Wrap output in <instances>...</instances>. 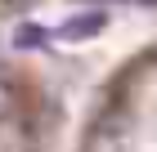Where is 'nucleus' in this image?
I'll return each mask as SVG.
<instances>
[{
	"label": "nucleus",
	"instance_id": "2",
	"mask_svg": "<svg viewBox=\"0 0 157 152\" xmlns=\"http://www.w3.org/2000/svg\"><path fill=\"white\" fill-rule=\"evenodd\" d=\"M18 45H40V27H18Z\"/></svg>",
	"mask_w": 157,
	"mask_h": 152
},
{
	"label": "nucleus",
	"instance_id": "1",
	"mask_svg": "<svg viewBox=\"0 0 157 152\" xmlns=\"http://www.w3.org/2000/svg\"><path fill=\"white\" fill-rule=\"evenodd\" d=\"M103 23H108V18H103L99 9H90V13H72V18L59 27V36H63V40H90V36L103 32Z\"/></svg>",
	"mask_w": 157,
	"mask_h": 152
}]
</instances>
